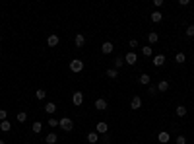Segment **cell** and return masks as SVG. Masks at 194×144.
<instances>
[{
  "label": "cell",
  "mask_w": 194,
  "mask_h": 144,
  "mask_svg": "<svg viewBox=\"0 0 194 144\" xmlns=\"http://www.w3.org/2000/svg\"><path fill=\"white\" fill-rule=\"evenodd\" d=\"M45 111H47L49 115H52V113H55V111H56V103H52V101H49V103L45 105Z\"/></svg>",
  "instance_id": "18"
},
{
  "label": "cell",
  "mask_w": 194,
  "mask_h": 144,
  "mask_svg": "<svg viewBox=\"0 0 194 144\" xmlns=\"http://www.w3.org/2000/svg\"><path fill=\"white\" fill-rule=\"evenodd\" d=\"M35 97H37V100H45V97H47V92H45V90H37V92H35Z\"/></svg>",
  "instance_id": "25"
},
{
  "label": "cell",
  "mask_w": 194,
  "mask_h": 144,
  "mask_svg": "<svg viewBox=\"0 0 194 144\" xmlns=\"http://www.w3.org/2000/svg\"><path fill=\"white\" fill-rule=\"evenodd\" d=\"M107 130H109V125H107L105 121H99V123H97V130H95V133H97V134H105Z\"/></svg>",
  "instance_id": "8"
},
{
  "label": "cell",
  "mask_w": 194,
  "mask_h": 144,
  "mask_svg": "<svg viewBox=\"0 0 194 144\" xmlns=\"http://www.w3.org/2000/svg\"><path fill=\"white\" fill-rule=\"evenodd\" d=\"M72 103L80 107V105L84 103V93H82V92H74L72 93Z\"/></svg>",
  "instance_id": "3"
},
{
  "label": "cell",
  "mask_w": 194,
  "mask_h": 144,
  "mask_svg": "<svg viewBox=\"0 0 194 144\" xmlns=\"http://www.w3.org/2000/svg\"><path fill=\"white\" fill-rule=\"evenodd\" d=\"M175 60H177V63H179V64H183L184 60H187V57H184V53H177V55H175Z\"/></svg>",
  "instance_id": "24"
},
{
  "label": "cell",
  "mask_w": 194,
  "mask_h": 144,
  "mask_svg": "<svg viewBox=\"0 0 194 144\" xmlns=\"http://www.w3.org/2000/svg\"><path fill=\"white\" fill-rule=\"evenodd\" d=\"M184 33H187V37H194V23H190V26L187 27V31H184Z\"/></svg>",
  "instance_id": "28"
},
{
  "label": "cell",
  "mask_w": 194,
  "mask_h": 144,
  "mask_svg": "<svg viewBox=\"0 0 194 144\" xmlns=\"http://www.w3.org/2000/svg\"><path fill=\"white\" fill-rule=\"evenodd\" d=\"M10 129H12V123L8 121V119H6V121H0V130H4V133H8V130H10Z\"/></svg>",
  "instance_id": "16"
},
{
  "label": "cell",
  "mask_w": 194,
  "mask_h": 144,
  "mask_svg": "<svg viewBox=\"0 0 194 144\" xmlns=\"http://www.w3.org/2000/svg\"><path fill=\"white\" fill-rule=\"evenodd\" d=\"M136 60H138V57H136V53H134V51H128V53H126L124 63H128V64H136Z\"/></svg>",
  "instance_id": "5"
},
{
  "label": "cell",
  "mask_w": 194,
  "mask_h": 144,
  "mask_svg": "<svg viewBox=\"0 0 194 144\" xmlns=\"http://www.w3.org/2000/svg\"><path fill=\"white\" fill-rule=\"evenodd\" d=\"M74 43H76V47H82V45L85 43V37L82 35V33H78L76 37H74Z\"/></svg>",
  "instance_id": "17"
},
{
  "label": "cell",
  "mask_w": 194,
  "mask_h": 144,
  "mask_svg": "<svg viewBox=\"0 0 194 144\" xmlns=\"http://www.w3.org/2000/svg\"><path fill=\"white\" fill-rule=\"evenodd\" d=\"M58 127L64 130V133H70V130L74 129V121H72L70 117H62V119L58 121Z\"/></svg>",
  "instance_id": "1"
},
{
  "label": "cell",
  "mask_w": 194,
  "mask_h": 144,
  "mask_svg": "<svg viewBox=\"0 0 194 144\" xmlns=\"http://www.w3.org/2000/svg\"><path fill=\"white\" fill-rule=\"evenodd\" d=\"M142 53H144V57H151V55H154L151 47H142Z\"/></svg>",
  "instance_id": "29"
},
{
  "label": "cell",
  "mask_w": 194,
  "mask_h": 144,
  "mask_svg": "<svg viewBox=\"0 0 194 144\" xmlns=\"http://www.w3.org/2000/svg\"><path fill=\"white\" fill-rule=\"evenodd\" d=\"M97 140H99V134L95 133V130L88 134V142H89V144H97Z\"/></svg>",
  "instance_id": "14"
},
{
  "label": "cell",
  "mask_w": 194,
  "mask_h": 144,
  "mask_svg": "<svg viewBox=\"0 0 194 144\" xmlns=\"http://www.w3.org/2000/svg\"><path fill=\"white\" fill-rule=\"evenodd\" d=\"M31 130H33V133H35V134H39L41 130H43V123L35 121V123H33V125H31Z\"/></svg>",
  "instance_id": "15"
},
{
  "label": "cell",
  "mask_w": 194,
  "mask_h": 144,
  "mask_svg": "<svg viewBox=\"0 0 194 144\" xmlns=\"http://www.w3.org/2000/svg\"><path fill=\"white\" fill-rule=\"evenodd\" d=\"M138 82H140V84H142V86H150V76H148V74H142V76H140L138 78Z\"/></svg>",
  "instance_id": "20"
},
{
  "label": "cell",
  "mask_w": 194,
  "mask_h": 144,
  "mask_svg": "<svg viewBox=\"0 0 194 144\" xmlns=\"http://www.w3.org/2000/svg\"><path fill=\"white\" fill-rule=\"evenodd\" d=\"M154 6L155 8H161L163 6V0H154Z\"/></svg>",
  "instance_id": "35"
},
{
  "label": "cell",
  "mask_w": 194,
  "mask_h": 144,
  "mask_svg": "<svg viewBox=\"0 0 194 144\" xmlns=\"http://www.w3.org/2000/svg\"><path fill=\"white\" fill-rule=\"evenodd\" d=\"M95 109H97V111H105V109H107V100H103V97L95 100Z\"/></svg>",
  "instance_id": "9"
},
{
  "label": "cell",
  "mask_w": 194,
  "mask_h": 144,
  "mask_svg": "<svg viewBox=\"0 0 194 144\" xmlns=\"http://www.w3.org/2000/svg\"><path fill=\"white\" fill-rule=\"evenodd\" d=\"M148 41H150L151 45H154V43H157V41H159V33H155V31H151V33L148 35Z\"/></svg>",
  "instance_id": "22"
},
{
  "label": "cell",
  "mask_w": 194,
  "mask_h": 144,
  "mask_svg": "<svg viewBox=\"0 0 194 144\" xmlns=\"http://www.w3.org/2000/svg\"><path fill=\"white\" fill-rule=\"evenodd\" d=\"M175 113H177V117H184V115H187V107H184V105H179V107L175 109Z\"/></svg>",
  "instance_id": "23"
},
{
  "label": "cell",
  "mask_w": 194,
  "mask_h": 144,
  "mask_svg": "<svg viewBox=\"0 0 194 144\" xmlns=\"http://www.w3.org/2000/svg\"><path fill=\"white\" fill-rule=\"evenodd\" d=\"M148 92H150V96H155V93H157V86L150 84V88H148Z\"/></svg>",
  "instance_id": "31"
},
{
  "label": "cell",
  "mask_w": 194,
  "mask_h": 144,
  "mask_svg": "<svg viewBox=\"0 0 194 144\" xmlns=\"http://www.w3.org/2000/svg\"><path fill=\"white\" fill-rule=\"evenodd\" d=\"M169 86H171V84H169L167 80H161V82L157 84V92H167V90H169Z\"/></svg>",
  "instance_id": "13"
},
{
  "label": "cell",
  "mask_w": 194,
  "mask_h": 144,
  "mask_svg": "<svg viewBox=\"0 0 194 144\" xmlns=\"http://www.w3.org/2000/svg\"><path fill=\"white\" fill-rule=\"evenodd\" d=\"M163 20V14L159 10H155V12H151V22H155V23H159Z\"/></svg>",
  "instance_id": "12"
},
{
  "label": "cell",
  "mask_w": 194,
  "mask_h": 144,
  "mask_svg": "<svg viewBox=\"0 0 194 144\" xmlns=\"http://www.w3.org/2000/svg\"><path fill=\"white\" fill-rule=\"evenodd\" d=\"M175 142H177V144H187V138H184L183 134H179V136L175 138Z\"/></svg>",
  "instance_id": "32"
},
{
  "label": "cell",
  "mask_w": 194,
  "mask_h": 144,
  "mask_svg": "<svg viewBox=\"0 0 194 144\" xmlns=\"http://www.w3.org/2000/svg\"><path fill=\"white\" fill-rule=\"evenodd\" d=\"M151 64H154L155 68L163 66V64H165V55H155L154 59H151Z\"/></svg>",
  "instance_id": "4"
},
{
  "label": "cell",
  "mask_w": 194,
  "mask_h": 144,
  "mask_svg": "<svg viewBox=\"0 0 194 144\" xmlns=\"http://www.w3.org/2000/svg\"><path fill=\"white\" fill-rule=\"evenodd\" d=\"M122 64H124V59H122V57H117V59H115V68H121Z\"/></svg>",
  "instance_id": "27"
},
{
  "label": "cell",
  "mask_w": 194,
  "mask_h": 144,
  "mask_svg": "<svg viewBox=\"0 0 194 144\" xmlns=\"http://www.w3.org/2000/svg\"><path fill=\"white\" fill-rule=\"evenodd\" d=\"M58 35H55V33H51V35H49L47 37V45H49V47H56V45H58Z\"/></svg>",
  "instance_id": "7"
},
{
  "label": "cell",
  "mask_w": 194,
  "mask_h": 144,
  "mask_svg": "<svg viewBox=\"0 0 194 144\" xmlns=\"http://www.w3.org/2000/svg\"><path fill=\"white\" fill-rule=\"evenodd\" d=\"M0 41H2V35H0Z\"/></svg>",
  "instance_id": "37"
},
{
  "label": "cell",
  "mask_w": 194,
  "mask_h": 144,
  "mask_svg": "<svg viewBox=\"0 0 194 144\" xmlns=\"http://www.w3.org/2000/svg\"><path fill=\"white\" fill-rule=\"evenodd\" d=\"M49 127H51V129H55V127H58V121H56V119H52V117H49V123H47Z\"/></svg>",
  "instance_id": "30"
},
{
  "label": "cell",
  "mask_w": 194,
  "mask_h": 144,
  "mask_svg": "<svg viewBox=\"0 0 194 144\" xmlns=\"http://www.w3.org/2000/svg\"><path fill=\"white\" fill-rule=\"evenodd\" d=\"M70 70L72 72H82L84 70V63H82V59H72L70 60Z\"/></svg>",
  "instance_id": "2"
},
{
  "label": "cell",
  "mask_w": 194,
  "mask_h": 144,
  "mask_svg": "<svg viewBox=\"0 0 194 144\" xmlns=\"http://www.w3.org/2000/svg\"><path fill=\"white\" fill-rule=\"evenodd\" d=\"M140 107H142V97L134 96V97H132V101H130V109H140Z\"/></svg>",
  "instance_id": "6"
},
{
  "label": "cell",
  "mask_w": 194,
  "mask_h": 144,
  "mask_svg": "<svg viewBox=\"0 0 194 144\" xmlns=\"http://www.w3.org/2000/svg\"><path fill=\"white\" fill-rule=\"evenodd\" d=\"M8 119V111L6 109H0V121H6Z\"/></svg>",
  "instance_id": "33"
},
{
  "label": "cell",
  "mask_w": 194,
  "mask_h": 144,
  "mask_svg": "<svg viewBox=\"0 0 194 144\" xmlns=\"http://www.w3.org/2000/svg\"><path fill=\"white\" fill-rule=\"evenodd\" d=\"M117 76H118L117 68H109V70H107V78H117Z\"/></svg>",
  "instance_id": "26"
},
{
  "label": "cell",
  "mask_w": 194,
  "mask_h": 144,
  "mask_svg": "<svg viewBox=\"0 0 194 144\" xmlns=\"http://www.w3.org/2000/svg\"><path fill=\"white\" fill-rule=\"evenodd\" d=\"M101 51L105 53V55H111V53H113V43H111V41H105V43L101 45Z\"/></svg>",
  "instance_id": "10"
},
{
  "label": "cell",
  "mask_w": 194,
  "mask_h": 144,
  "mask_svg": "<svg viewBox=\"0 0 194 144\" xmlns=\"http://www.w3.org/2000/svg\"><path fill=\"white\" fill-rule=\"evenodd\" d=\"M128 47H130V49H136V47H138V41H136V39H130Z\"/></svg>",
  "instance_id": "34"
},
{
  "label": "cell",
  "mask_w": 194,
  "mask_h": 144,
  "mask_svg": "<svg viewBox=\"0 0 194 144\" xmlns=\"http://www.w3.org/2000/svg\"><path fill=\"white\" fill-rule=\"evenodd\" d=\"M169 138H171V136H169V133H165V130H161V133H159V142H161V144H167Z\"/></svg>",
  "instance_id": "19"
},
{
  "label": "cell",
  "mask_w": 194,
  "mask_h": 144,
  "mask_svg": "<svg viewBox=\"0 0 194 144\" xmlns=\"http://www.w3.org/2000/svg\"><path fill=\"white\" fill-rule=\"evenodd\" d=\"M16 119H18V123H25L27 121V113H25V111H18Z\"/></svg>",
  "instance_id": "21"
},
{
  "label": "cell",
  "mask_w": 194,
  "mask_h": 144,
  "mask_svg": "<svg viewBox=\"0 0 194 144\" xmlns=\"http://www.w3.org/2000/svg\"><path fill=\"white\" fill-rule=\"evenodd\" d=\"M45 142H47V144H56V142H58V136H56L55 133H49L47 136H45Z\"/></svg>",
  "instance_id": "11"
},
{
  "label": "cell",
  "mask_w": 194,
  "mask_h": 144,
  "mask_svg": "<svg viewBox=\"0 0 194 144\" xmlns=\"http://www.w3.org/2000/svg\"><path fill=\"white\" fill-rule=\"evenodd\" d=\"M0 144H6V142H4V140H0Z\"/></svg>",
  "instance_id": "36"
}]
</instances>
